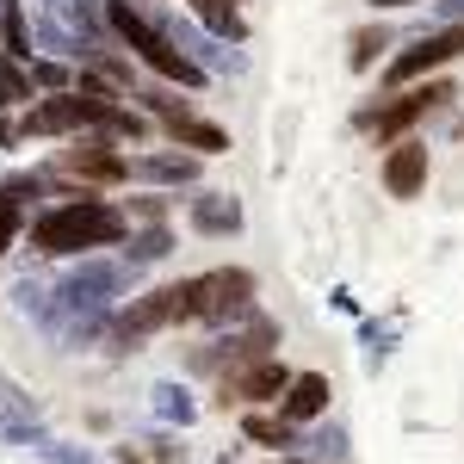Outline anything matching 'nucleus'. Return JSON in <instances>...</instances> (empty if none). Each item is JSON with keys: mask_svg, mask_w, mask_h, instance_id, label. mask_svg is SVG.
Instances as JSON below:
<instances>
[{"mask_svg": "<svg viewBox=\"0 0 464 464\" xmlns=\"http://www.w3.org/2000/svg\"><path fill=\"white\" fill-rule=\"evenodd\" d=\"M130 236V217L106 205L100 192H81V198H63V205H50L44 217L25 223V242L32 254L44 260H69V254H87V248H111V242H124Z\"/></svg>", "mask_w": 464, "mask_h": 464, "instance_id": "1", "label": "nucleus"}, {"mask_svg": "<svg viewBox=\"0 0 464 464\" xmlns=\"http://www.w3.org/2000/svg\"><path fill=\"white\" fill-rule=\"evenodd\" d=\"M100 13H106V25L118 32V44H124L143 69H155L161 81H179V87H205V69H198L186 50H174V37L155 32L130 0H100Z\"/></svg>", "mask_w": 464, "mask_h": 464, "instance_id": "2", "label": "nucleus"}, {"mask_svg": "<svg viewBox=\"0 0 464 464\" xmlns=\"http://www.w3.org/2000/svg\"><path fill=\"white\" fill-rule=\"evenodd\" d=\"M192 279H174V285H155L149 297H130L118 322H111V341L118 347H137L149 334H161V328H174V322H192Z\"/></svg>", "mask_w": 464, "mask_h": 464, "instance_id": "3", "label": "nucleus"}, {"mask_svg": "<svg viewBox=\"0 0 464 464\" xmlns=\"http://www.w3.org/2000/svg\"><path fill=\"white\" fill-rule=\"evenodd\" d=\"M118 106V100H111ZM111 106H100V100H81V93H44V100H32V106L19 111V137H87V130H100V118H106Z\"/></svg>", "mask_w": 464, "mask_h": 464, "instance_id": "4", "label": "nucleus"}, {"mask_svg": "<svg viewBox=\"0 0 464 464\" xmlns=\"http://www.w3.org/2000/svg\"><path fill=\"white\" fill-rule=\"evenodd\" d=\"M143 100V111L174 137L179 149H198V155H223L229 149V137H223V124H211V118H198V111H186L174 100V93H137Z\"/></svg>", "mask_w": 464, "mask_h": 464, "instance_id": "5", "label": "nucleus"}, {"mask_svg": "<svg viewBox=\"0 0 464 464\" xmlns=\"http://www.w3.org/2000/svg\"><path fill=\"white\" fill-rule=\"evenodd\" d=\"M56 174H69L74 186H87V192H100V186H118V179H130V155H118L106 137H74V149L56 155Z\"/></svg>", "mask_w": 464, "mask_h": 464, "instance_id": "6", "label": "nucleus"}, {"mask_svg": "<svg viewBox=\"0 0 464 464\" xmlns=\"http://www.w3.org/2000/svg\"><path fill=\"white\" fill-rule=\"evenodd\" d=\"M254 297V273H242V266H217V273H198L192 279V322H229L242 316Z\"/></svg>", "mask_w": 464, "mask_h": 464, "instance_id": "7", "label": "nucleus"}, {"mask_svg": "<svg viewBox=\"0 0 464 464\" xmlns=\"http://www.w3.org/2000/svg\"><path fill=\"white\" fill-rule=\"evenodd\" d=\"M291 384V372L279 359H248V365H236V372H223V402H279Z\"/></svg>", "mask_w": 464, "mask_h": 464, "instance_id": "8", "label": "nucleus"}, {"mask_svg": "<svg viewBox=\"0 0 464 464\" xmlns=\"http://www.w3.org/2000/svg\"><path fill=\"white\" fill-rule=\"evenodd\" d=\"M452 56H464V19H459V25H446L440 37H428V44H415L409 56H396L391 81H396V87H402V81H421L428 69H446Z\"/></svg>", "mask_w": 464, "mask_h": 464, "instance_id": "9", "label": "nucleus"}, {"mask_svg": "<svg viewBox=\"0 0 464 464\" xmlns=\"http://www.w3.org/2000/svg\"><path fill=\"white\" fill-rule=\"evenodd\" d=\"M440 100H452V87L446 81H428V87H415V93H402L396 106H378V111H359V124H378V137H396V130H409L421 111H433Z\"/></svg>", "mask_w": 464, "mask_h": 464, "instance_id": "10", "label": "nucleus"}, {"mask_svg": "<svg viewBox=\"0 0 464 464\" xmlns=\"http://www.w3.org/2000/svg\"><path fill=\"white\" fill-rule=\"evenodd\" d=\"M32 198H44V174H19V179H6V186H0V254L19 242Z\"/></svg>", "mask_w": 464, "mask_h": 464, "instance_id": "11", "label": "nucleus"}, {"mask_svg": "<svg viewBox=\"0 0 464 464\" xmlns=\"http://www.w3.org/2000/svg\"><path fill=\"white\" fill-rule=\"evenodd\" d=\"M384 186H391V198H415L428 186V143H396L384 155Z\"/></svg>", "mask_w": 464, "mask_h": 464, "instance_id": "12", "label": "nucleus"}, {"mask_svg": "<svg viewBox=\"0 0 464 464\" xmlns=\"http://www.w3.org/2000/svg\"><path fill=\"white\" fill-rule=\"evenodd\" d=\"M322 409H328V378H322V372H297L285 384V396H279V415H285V421H310Z\"/></svg>", "mask_w": 464, "mask_h": 464, "instance_id": "13", "label": "nucleus"}, {"mask_svg": "<svg viewBox=\"0 0 464 464\" xmlns=\"http://www.w3.org/2000/svg\"><path fill=\"white\" fill-rule=\"evenodd\" d=\"M0 50L6 63H32V25H25V0H0Z\"/></svg>", "mask_w": 464, "mask_h": 464, "instance_id": "14", "label": "nucleus"}, {"mask_svg": "<svg viewBox=\"0 0 464 464\" xmlns=\"http://www.w3.org/2000/svg\"><path fill=\"white\" fill-rule=\"evenodd\" d=\"M192 223H198L205 236H223V229H236V223H242V211H236V198L205 192V198H192Z\"/></svg>", "mask_w": 464, "mask_h": 464, "instance_id": "15", "label": "nucleus"}, {"mask_svg": "<svg viewBox=\"0 0 464 464\" xmlns=\"http://www.w3.org/2000/svg\"><path fill=\"white\" fill-rule=\"evenodd\" d=\"M25 100H37V87H32V69H25V63H0V111L25 106Z\"/></svg>", "mask_w": 464, "mask_h": 464, "instance_id": "16", "label": "nucleus"}, {"mask_svg": "<svg viewBox=\"0 0 464 464\" xmlns=\"http://www.w3.org/2000/svg\"><path fill=\"white\" fill-rule=\"evenodd\" d=\"M291 428L297 421H285V415H242V433L260 446H291Z\"/></svg>", "mask_w": 464, "mask_h": 464, "instance_id": "17", "label": "nucleus"}, {"mask_svg": "<svg viewBox=\"0 0 464 464\" xmlns=\"http://www.w3.org/2000/svg\"><path fill=\"white\" fill-rule=\"evenodd\" d=\"M25 69H32V87H44V93H69V87H74V69L50 63V56H32Z\"/></svg>", "mask_w": 464, "mask_h": 464, "instance_id": "18", "label": "nucleus"}, {"mask_svg": "<svg viewBox=\"0 0 464 464\" xmlns=\"http://www.w3.org/2000/svg\"><path fill=\"white\" fill-rule=\"evenodd\" d=\"M192 13H198V19H211L217 32L242 37V19H236V13H229V0H192Z\"/></svg>", "mask_w": 464, "mask_h": 464, "instance_id": "19", "label": "nucleus"}, {"mask_svg": "<svg viewBox=\"0 0 464 464\" xmlns=\"http://www.w3.org/2000/svg\"><path fill=\"white\" fill-rule=\"evenodd\" d=\"M378 50H391V32H384V25L359 32L353 37V69H372V56H378Z\"/></svg>", "mask_w": 464, "mask_h": 464, "instance_id": "20", "label": "nucleus"}, {"mask_svg": "<svg viewBox=\"0 0 464 464\" xmlns=\"http://www.w3.org/2000/svg\"><path fill=\"white\" fill-rule=\"evenodd\" d=\"M124 242H130V254H137V260H161V254H168V229H149V236H124Z\"/></svg>", "mask_w": 464, "mask_h": 464, "instance_id": "21", "label": "nucleus"}, {"mask_svg": "<svg viewBox=\"0 0 464 464\" xmlns=\"http://www.w3.org/2000/svg\"><path fill=\"white\" fill-rule=\"evenodd\" d=\"M19 143V118H6V111H0V149H13Z\"/></svg>", "mask_w": 464, "mask_h": 464, "instance_id": "22", "label": "nucleus"}, {"mask_svg": "<svg viewBox=\"0 0 464 464\" xmlns=\"http://www.w3.org/2000/svg\"><path fill=\"white\" fill-rule=\"evenodd\" d=\"M44 459H50V464H93V459H87V452H81V459H74V452H56V446H50V452H44Z\"/></svg>", "mask_w": 464, "mask_h": 464, "instance_id": "23", "label": "nucleus"}]
</instances>
